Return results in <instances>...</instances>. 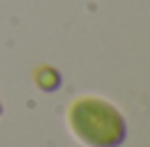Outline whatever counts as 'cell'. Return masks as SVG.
Instances as JSON below:
<instances>
[{"mask_svg": "<svg viewBox=\"0 0 150 147\" xmlns=\"http://www.w3.org/2000/svg\"><path fill=\"white\" fill-rule=\"evenodd\" d=\"M69 124L90 147H119L127 139V124L121 113L98 97L76 100L69 110Z\"/></svg>", "mask_w": 150, "mask_h": 147, "instance_id": "1", "label": "cell"}]
</instances>
